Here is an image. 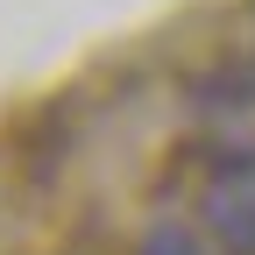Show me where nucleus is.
I'll use <instances>...</instances> for the list:
<instances>
[{"label":"nucleus","instance_id":"7ed1b4c3","mask_svg":"<svg viewBox=\"0 0 255 255\" xmlns=\"http://www.w3.org/2000/svg\"><path fill=\"white\" fill-rule=\"evenodd\" d=\"M135 255H206V241H199V227H177V220H163V227H149V234H142Z\"/></svg>","mask_w":255,"mask_h":255},{"label":"nucleus","instance_id":"f03ea898","mask_svg":"<svg viewBox=\"0 0 255 255\" xmlns=\"http://www.w3.org/2000/svg\"><path fill=\"white\" fill-rule=\"evenodd\" d=\"M191 92H199L206 107H255V64H220V71H206Z\"/></svg>","mask_w":255,"mask_h":255},{"label":"nucleus","instance_id":"f257e3e1","mask_svg":"<svg viewBox=\"0 0 255 255\" xmlns=\"http://www.w3.org/2000/svg\"><path fill=\"white\" fill-rule=\"evenodd\" d=\"M199 220H206V234L213 248H227V255H255V177L248 184H206V199H199Z\"/></svg>","mask_w":255,"mask_h":255}]
</instances>
